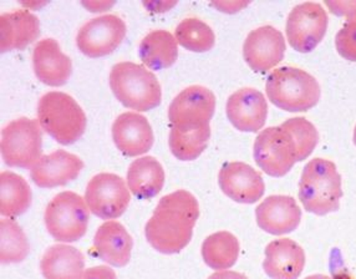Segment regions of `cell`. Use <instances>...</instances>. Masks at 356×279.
<instances>
[{"mask_svg":"<svg viewBox=\"0 0 356 279\" xmlns=\"http://www.w3.org/2000/svg\"><path fill=\"white\" fill-rule=\"evenodd\" d=\"M198 217L196 197L188 191H175L157 203L145 226V236L157 252L176 255L190 244Z\"/></svg>","mask_w":356,"mask_h":279,"instance_id":"1","label":"cell"},{"mask_svg":"<svg viewBox=\"0 0 356 279\" xmlns=\"http://www.w3.org/2000/svg\"><path fill=\"white\" fill-rule=\"evenodd\" d=\"M343 197L341 176L337 165L325 159H313L304 166L299 181V200L310 214L337 212Z\"/></svg>","mask_w":356,"mask_h":279,"instance_id":"2","label":"cell"},{"mask_svg":"<svg viewBox=\"0 0 356 279\" xmlns=\"http://www.w3.org/2000/svg\"><path fill=\"white\" fill-rule=\"evenodd\" d=\"M108 81L116 99L135 111H149L162 100L159 79L149 69L135 63L122 61L113 65Z\"/></svg>","mask_w":356,"mask_h":279,"instance_id":"3","label":"cell"},{"mask_svg":"<svg viewBox=\"0 0 356 279\" xmlns=\"http://www.w3.org/2000/svg\"><path fill=\"white\" fill-rule=\"evenodd\" d=\"M266 93L269 102L288 113H305L321 100L316 79L293 66L272 72L266 83Z\"/></svg>","mask_w":356,"mask_h":279,"instance_id":"4","label":"cell"},{"mask_svg":"<svg viewBox=\"0 0 356 279\" xmlns=\"http://www.w3.org/2000/svg\"><path fill=\"white\" fill-rule=\"evenodd\" d=\"M38 120L42 130L61 145L79 141L88 124L83 107L72 96L61 91H49L40 97Z\"/></svg>","mask_w":356,"mask_h":279,"instance_id":"5","label":"cell"},{"mask_svg":"<svg viewBox=\"0 0 356 279\" xmlns=\"http://www.w3.org/2000/svg\"><path fill=\"white\" fill-rule=\"evenodd\" d=\"M44 221L54 239L72 244L86 234L90 209L85 198L72 191H64L49 202Z\"/></svg>","mask_w":356,"mask_h":279,"instance_id":"6","label":"cell"},{"mask_svg":"<svg viewBox=\"0 0 356 279\" xmlns=\"http://www.w3.org/2000/svg\"><path fill=\"white\" fill-rule=\"evenodd\" d=\"M42 126L36 120L19 118L1 131V157L9 167L33 168L42 156Z\"/></svg>","mask_w":356,"mask_h":279,"instance_id":"7","label":"cell"},{"mask_svg":"<svg viewBox=\"0 0 356 279\" xmlns=\"http://www.w3.org/2000/svg\"><path fill=\"white\" fill-rule=\"evenodd\" d=\"M255 164L272 177H283L298 162L297 143L283 126L261 131L253 148Z\"/></svg>","mask_w":356,"mask_h":279,"instance_id":"8","label":"cell"},{"mask_svg":"<svg viewBox=\"0 0 356 279\" xmlns=\"http://www.w3.org/2000/svg\"><path fill=\"white\" fill-rule=\"evenodd\" d=\"M85 201L90 212L102 220L119 218L125 214L131 201L125 180L115 173H102L91 178L85 191Z\"/></svg>","mask_w":356,"mask_h":279,"instance_id":"9","label":"cell"},{"mask_svg":"<svg viewBox=\"0 0 356 279\" xmlns=\"http://www.w3.org/2000/svg\"><path fill=\"white\" fill-rule=\"evenodd\" d=\"M327 14L318 3H303L291 10L285 33L291 48L299 53L313 51L325 36Z\"/></svg>","mask_w":356,"mask_h":279,"instance_id":"10","label":"cell"},{"mask_svg":"<svg viewBox=\"0 0 356 279\" xmlns=\"http://www.w3.org/2000/svg\"><path fill=\"white\" fill-rule=\"evenodd\" d=\"M127 26L124 19L106 14L91 19L79 29L76 45L89 58H102L113 53L125 39Z\"/></svg>","mask_w":356,"mask_h":279,"instance_id":"11","label":"cell"},{"mask_svg":"<svg viewBox=\"0 0 356 279\" xmlns=\"http://www.w3.org/2000/svg\"><path fill=\"white\" fill-rule=\"evenodd\" d=\"M216 110V95L202 85H192L182 90L168 107L171 127H201L209 125Z\"/></svg>","mask_w":356,"mask_h":279,"instance_id":"12","label":"cell"},{"mask_svg":"<svg viewBox=\"0 0 356 279\" xmlns=\"http://www.w3.org/2000/svg\"><path fill=\"white\" fill-rule=\"evenodd\" d=\"M286 44L280 30L270 25H263L252 30L243 44L245 63L255 72L272 70L284 58Z\"/></svg>","mask_w":356,"mask_h":279,"instance_id":"13","label":"cell"},{"mask_svg":"<svg viewBox=\"0 0 356 279\" xmlns=\"http://www.w3.org/2000/svg\"><path fill=\"white\" fill-rule=\"evenodd\" d=\"M220 189L228 198L238 203L252 205L259 201L266 184L261 173L241 161L225 164L218 173Z\"/></svg>","mask_w":356,"mask_h":279,"instance_id":"14","label":"cell"},{"mask_svg":"<svg viewBox=\"0 0 356 279\" xmlns=\"http://www.w3.org/2000/svg\"><path fill=\"white\" fill-rule=\"evenodd\" d=\"M226 113L228 121L238 131L258 132L267 121L268 102L261 91L243 88L228 97Z\"/></svg>","mask_w":356,"mask_h":279,"instance_id":"15","label":"cell"},{"mask_svg":"<svg viewBox=\"0 0 356 279\" xmlns=\"http://www.w3.org/2000/svg\"><path fill=\"white\" fill-rule=\"evenodd\" d=\"M113 140L121 154L135 157L149 152L154 146V131L147 118L127 111L113 121Z\"/></svg>","mask_w":356,"mask_h":279,"instance_id":"16","label":"cell"},{"mask_svg":"<svg viewBox=\"0 0 356 279\" xmlns=\"http://www.w3.org/2000/svg\"><path fill=\"white\" fill-rule=\"evenodd\" d=\"M83 161L65 150L42 156L30 171L31 181L40 189H54L75 181L83 171Z\"/></svg>","mask_w":356,"mask_h":279,"instance_id":"17","label":"cell"},{"mask_svg":"<svg viewBox=\"0 0 356 279\" xmlns=\"http://www.w3.org/2000/svg\"><path fill=\"white\" fill-rule=\"evenodd\" d=\"M258 227L273 236L296 231L302 221V211L291 196H269L255 209Z\"/></svg>","mask_w":356,"mask_h":279,"instance_id":"18","label":"cell"},{"mask_svg":"<svg viewBox=\"0 0 356 279\" xmlns=\"http://www.w3.org/2000/svg\"><path fill=\"white\" fill-rule=\"evenodd\" d=\"M33 67L39 81L49 86H61L72 77V59L53 38L38 42L33 50Z\"/></svg>","mask_w":356,"mask_h":279,"instance_id":"19","label":"cell"},{"mask_svg":"<svg viewBox=\"0 0 356 279\" xmlns=\"http://www.w3.org/2000/svg\"><path fill=\"white\" fill-rule=\"evenodd\" d=\"M305 253L291 238L272 241L266 247L263 269L269 278L298 279L303 273Z\"/></svg>","mask_w":356,"mask_h":279,"instance_id":"20","label":"cell"},{"mask_svg":"<svg viewBox=\"0 0 356 279\" xmlns=\"http://www.w3.org/2000/svg\"><path fill=\"white\" fill-rule=\"evenodd\" d=\"M134 239L125 227L116 221H106L97 228L92 252L113 267H125L130 262Z\"/></svg>","mask_w":356,"mask_h":279,"instance_id":"21","label":"cell"},{"mask_svg":"<svg viewBox=\"0 0 356 279\" xmlns=\"http://www.w3.org/2000/svg\"><path fill=\"white\" fill-rule=\"evenodd\" d=\"M40 35L39 18L29 10L4 13L0 17L1 53L23 50Z\"/></svg>","mask_w":356,"mask_h":279,"instance_id":"22","label":"cell"},{"mask_svg":"<svg viewBox=\"0 0 356 279\" xmlns=\"http://www.w3.org/2000/svg\"><path fill=\"white\" fill-rule=\"evenodd\" d=\"M85 257L69 244H54L45 250L40 271L45 279H81L85 272Z\"/></svg>","mask_w":356,"mask_h":279,"instance_id":"23","label":"cell"},{"mask_svg":"<svg viewBox=\"0 0 356 279\" xmlns=\"http://www.w3.org/2000/svg\"><path fill=\"white\" fill-rule=\"evenodd\" d=\"M165 184V170L154 156L132 161L127 170V186L138 200H149L160 193Z\"/></svg>","mask_w":356,"mask_h":279,"instance_id":"24","label":"cell"},{"mask_svg":"<svg viewBox=\"0 0 356 279\" xmlns=\"http://www.w3.org/2000/svg\"><path fill=\"white\" fill-rule=\"evenodd\" d=\"M140 59L151 70L172 66L178 58V42L167 30H152L138 47Z\"/></svg>","mask_w":356,"mask_h":279,"instance_id":"25","label":"cell"},{"mask_svg":"<svg viewBox=\"0 0 356 279\" xmlns=\"http://www.w3.org/2000/svg\"><path fill=\"white\" fill-rule=\"evenodd\" d=\"M31 190L24 177L12 171L0 175V214L12 218L25 214L31 205Z\"/></svg>","mask_w":356,"mask_h":279,"instance_id":"26","label":"cell"},{"mask_svg":"<svg viewBox=\"0 0 356 279\" xmlns=\"http://www.w3.org/2000/svg\"><path fill=\"white\" fill-rule=\"evenodd\" d=\"M241 246L237 237L229 232H216L208 236L202 244V258L214 271H226L238 261Z\"/></svg>","mask_w":356,"mask_h":279,"instance_id":"27","label":"cell"},{"mask_svg":"<svg viewBox=\"0 0 356 279\" xmlns=\"http://www.w3.org/2000/svg\"><path fill=\"white\" fill-rule=\"evenodd\" d=\"M211 126L201 127H171L168 145L173 156L179 161H193L207 149Z\"/></svg>","mask_w":356,"mask_h":279,"instance_id":"28","label":"cell"},{"mask_svg":"<svg viewBox=\"0 0 356 279\" xmlns=\"http://www.w3.org/2000/svg\"><path fill=\"white\" fill-rule=\"evenodd\" d=\"M29 241L23 228L12 218L0 222V260L3 264L24 261L29 255Z\"/></svg>","mask_w":356,"mask_h":279,"instance_id":"29","label":"cell"},{"mask_svg":"<svg viewBox=\"0 0 356 279\" xmlns=\"http://www.w3.org/2000/svg\"><path fill=\"white\" fill-rule=\"evenodd\" d=\"M175 38L178 44L193 53H204L213 48L214 31L201 19L187 18L176 28Z\"/></svg>","mask_w":356,"mask_h":279,"instance_id":"30","label":"cell"},{"mask_svg":"<svg viewBox=\"0 0 356 279\" xmlns=\"http://www.w3.org/2000/svg\"><path fill=\"white\" fill-rule=\"evenodd\" d=\"M282 126L291 132V136L297 143L298 162L308 159L313 154L319 135L315 126L304 118H291L285 120Z\"/></svg>","mask_w":356,"mask_h":279,"instance_id":"31","label":"cell"},{"mask_svg":"<svg viewBox=\"0 0 356 279\" xmlns=\"http://www.w3.org/2000/svg\"><path fill=\"white\" fill-rule=\"evenodd\" d=\"M335 47L344 59L356 63V13L335 36Z\"/></svg>","mask_w":356,"mask_h":279,"instance_id":"32","label":"cell"},{"mask_svg":"<svg viewBox=\"0 0 356 279\" xmlns=\"http://www.w3.org/2000/svg\"><path fill=\"white\" fill-rule=\"evenodd\" d=\"M81 279H118V276L107 266H96L86 269Z\"/></svg>","mask_w":356,"mask_h":279,"instance_id":"33","label":"cell"},{"mask_svg":"<svg viewBox=\"0 0 356 279\" xmlns=\"http://www.w3.org/2000/svg\"><path fill=\"white\" fill-rule=\"evenodd\" d=\"M208 279H250L247 276L233 271H220L209 276Z\"/></svg>","mask_w":356,"mask_h":279,"instance_id":"34","label":"cell"},{"mask_svg":"<svg viewBox=\"0 0 356 279\" xmlns=\"http://www.w3.org/2000/svg\"><path fill=\"white\" fill-rule=\"evenodd\" d=\"M304 279H332L330 277H327V276H324V274H313V276H309L307 278Z\"/></svg>","mask_w":356,"mask_h":279,"instance_id":"35","label":"cell"},{"mask_svg":"<svg viewBox=\"0 0 356 279\" xmlns=\"http://www.w3.org/2000/svg\"><path fill=\"white\" fill-rule=\"evenodd\" d=\"M354 143L356 145V126H355V130H354Z\"/></svg>","mask_w":356,"mask_h":279,"instance_id":"36","label":"cell"}]
</instances>
